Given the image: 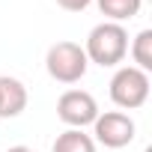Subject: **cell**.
I'll return each instance as SVG.
<instances>
[{
    "label": "cell",
    "mask_w": 152,
    "mask_h": 152,
    "mask_svg": "<svg viewBox=\"0 0 152 152\" xmlns=\"http://www.w3.org/2000/svg\"><path fill=\"white\" fill-rule=\"evenodd\" d=\"M84 54L90 63L102 66V69H110V66H119L128 54V33L122 24H113V21H104L99 27L90 30L87 36V45H84Z\"/></svg>",
    "instance_id": "1"
},
{
    "label": "cell",
    "mask_w": 152,
    "mask_h": 152,
    "mask_svg": "<svg viewBox=\"0 0 152 152\" xmlns=\"http://www.w3.org/2000/svg\"><path fill=\"white\" fill-rule=\"evenodd\" d=\"M45 66H48V75L60 84H78L84 75H87V54L78 42H57L48 48V57H45Z\"/></svg>",
    "instance_id": "2"
},
{
    "label": "cell",
    "mask_w": 152,
    "mask_h": 152,
    "mask_svg": "<svg viewBox=\"0 0 152 152\" xmlns=\"http://www.w3.org/2000/svg\"><path fill=\"white\" fill-rule=\"evenodd\" d=\"M110 99L122 110H137L149 99V75L137 66H122L110 78Z\"/></svg>",
    "instance_id": "3"
},
{
    "label": "cell",
    "mask_w": 152,
    "mask_h": 152,
    "mask_svg": "<svg viewBox=\"0 0 152 152\" xmlns=\"http://www.w3.org/2000/svg\"><path fill=\"white\" fill-rule=\"evenodd\" d=\"M57 116L69 125V128H84V125H93L96 116H99V104L90 93L84 90H66L57 102Z\"/></svg>",
    "instance_id": "4"
},
{
    "label": "cell",
    "mask_w": 152,
    "mask_h": 152,
    "mask_svg": "<svg viewBox=\"0 0 152 152\" xmlns=\"http://www.w3.org/2000/svg\"><path fill=\"white\" fill-rule=\"evenodd\" d=\"M93 125H96V140L107 149H122L134 140V119L122 110L99 113Z\"/></svg>",
    "instance_id": "5"
},
{
    "label": "cell",
    "mask_w": 152,
    "mask_h": 152,
    "mask_svg": "<svg viewBox=\"0 0 152 152\" xmlns=\"http://www.w3.org/2000/svg\"><path fill=\"white\" fill-rule=\"evenodd\" d=\"M27 107V90L18 78L0 75V119H12Z\"/></svg>",
    "instance_id": "6"
},
{
    "label": "cell",
    "mask_w": 152,
    "mask_h": 152,
    "mask_svg": "<svg viewBox=\"0 0 152 152\" xmlns=\"http://www.w3.org/2000/svg\"><path fill=\"white\" fill-rule=\"evenodd\" d=\"M54 152H96V143L84 128H69L54 140Z\"/></svg>",
    "instance_id": "7"
},
{
    "label": "cell",
    "mask_w": 152,
    "mask_h": 152,
    "mask_svg": "<svg viewBox=\"0 0 152 152\" xmlns=\"http://www.w3.org/2000/svg\"><path fill=\"white\" fill-rule=\"evenodd\" d=\"M140 3L143 0H99V9L104 18H110L113 24L125 21V18H134L140 12Z\"/></svg>",
    "instance_id": "8"
},
{
    "label": "cell",
    "mask_w": 152,
    "mask_h": 152,
    "mask_svg": "<svg viewBox=\"0 0 152 152\" xmlns=\"http://www.w3.org/2000/svg\"><path fill=\"white\" fill-rule=\"evenodd\" d=\"M131 60L137 63L140 72L152 69V30H140L131 42Z\"/></svg>",
    "instance_id": "9"
},
{
    "label": "cell",
    "mask_w": 152,
    "mask_h": 152,
    "mask_svg": "<svg viewBox=\"0 0 152 152\" xmlns=\"http://www.w3.org/2000/svg\"><path fill=\"white\" fill-rule=\"evenodd\" d=\"M57 3H60L63 9H69V12H84L93 0H57Z\"/></svg>",
    "instance_id": "10"
},
{
    "label": "cell",
    "mask_w": 152,
    "mask_h": 152,
    "mask_svg": "<svg viewBox=\"0 0 152 152\" xmlns=\"http://www.w3.org/2000/svg\"><path fill=\"white\" fill-rule=\"evenodd\" d=\"M6 152H36V149H30V146H12V149H6Z\"/></svg>",
    "instance_id": "11"
},
{
    "label": "cell",
    "mask_w": 152,
    "mask_h": 152,
    "mask_svg": "<svg viewBox=\"0 0 152 152\" xmlns=\"http://www.w3.org/2000/svg\"><path fill=\"white\" fill-rule=\"evenodd\" d=\"M146 152H152V149H146Z\"/></svg>",
    "instance_id": "12"
}]
</instances>
